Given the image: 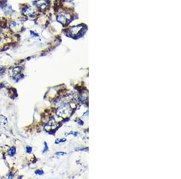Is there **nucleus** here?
Here are the masks:
<instances>
[{
    "mask_svg": "<svg viewBox=\"0 0 181 179\" xmlns=\"http://www.w3.org/2000/svg\"><path fill=\"white\" fill-rule=\"evenodd\" d=\"M45 148H44V150L43 153L46 152V151L48 150V146H47V143H46V142H45Z\"/></svg>",
    "mask_w": 181,
    "mask_h": 179,
    "instance_id": "6",
    "label": "nucleus"
},
{
    "mask_svg": "<svg viewBox=\"0 0 181 179\" xmlns=\"http://www.w3.org/2000/svg\"><path fill=\"white\" fill-rule=\"evenodd\" d=\"M15 153H16V148L14 147V146H13V147H12L9 151V155L13 156L15 155Z\"/></svg>",
    "mask_w": 181,
    "mask_h": 179,
    "instance_id": "4",
    "label": "nucleus"
},
{
    "mask_svg": "<svg viewBox=\"0 0 181 179\" xmlns=\"http://www.w3.org/2000/svg\"><path fill=\"white\" fill-rule=\"evenodd\" d=\"M35 173H36V174H40V175H42V174H44V172L42 171V170H40V169L37 170Z\"/></svg>",
    "mask_w": 181,
    "mask_h": 179,
    "instance_id": "5",
    "label": "nucleus"
},
{
    "mask_svg": "<svg viewBox=\"0 0 181 179\" xmlns=\"http://www.w3.org/2000/svg\"><path fill=\"white\" fill-rule=\"evenodd\" d=\"M36 6L39 10H44L47 6V4L44 0H39L36 2Z\"/></svg>",
    "mask_w": 181,
    "mask_h": 179,
    "instance_id": "2",
    "label": "nucleus"
},
{
    "mask_svg": "<svg viewBox=\"0 0 181 179\" xmlns=\"http://www.w3.org/2000/svg\"><path fill=\"white\" fill-rule=\"evenodd\" d=\"M23 14L27 17H33L35 16V9L30 6H27L23 10Z\"/></svg>",
    "mask_w": 181,
    "mask_h": 179,
    "instance_id": "1",
    "label": "nucleus"
},
{
    "mask_svg": "<svg viewBox=\"0 0 181 179\" xmlns=\"http://www.w3.org/2000/svg\"><path fill=\"white\" fill-rule=\"evenodd\" d=\"M66 153H63V152H59V153H56V155H63V154H65Z\"/></svg>",
    "mask_w": 181,
    "mask_h": 179,
    "instance_id": "7",
    "label": "nucleus"
},
{
    "mask_svg": "<svg viewBox=\"0 0 181 179\" xmlns=\"http://www.w3.org/2000/svg\"><path fill=\"white\" fill-rule=\"evenodd\" d=\"M7 126L8 121L7 118L3 115H0V127L3 128H6Z\"/></svg>",
    "mask_w": 181,
    "mask_h": 179,
    "instance_id": "3",
    "label": "nucleus"
}]
</instances>
